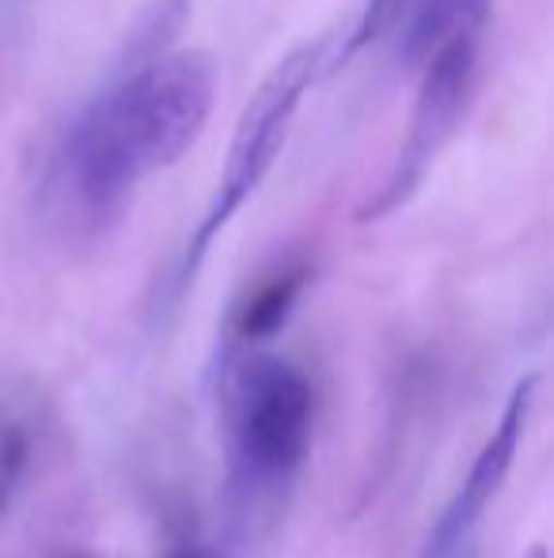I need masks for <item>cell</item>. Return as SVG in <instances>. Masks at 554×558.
<instances>
[{"mask_svg":"<svg viewBox=\"0 0 554 558\" xmlns=\"http://www.w3.org/2000/svg\"><path fill=\"white\" fill-rule=\"evenodd\" d=\"M38 422L27 407H0V517L12 509L35 460Z\"/></svg>","mask_w":554,"mask_h":558,"instance_id":"ba28073f","label":"cell"},{"mask_svg":"<svg viewBox=\"0 0 554 558\" xmlns=\"http://www.w3.org/2000/svg\"><path fill=\"white\" fill-rule=\"evenodd\" d=\"M490 0H369L349 38V53L392 43L407 65H421L429 53L456 38L487 31Z\"/></svg>","mask_w":554,"mask_h":558,"instance_id":"8992f818","label":"cell"},{"mask_svg":"<svg viewBox=\"0 0 554 558\" xmlns=\"http://www.w3.org/2000/svg\"><path fill=\"white\" fill-rule=\"evenodd\" d=\"M304 281H308V270H304V266H288V270H281V274H270L262 286H255L229 324L232 350H247L251 342H262V338L281 331V324L288 319L293 304L300 301Z\"/></svg>","mask_w":554,"mask_h":558,"instance_id":"52a82bcc","label":"cell"},{"mask_svg":"<svg viewBox=\"0 0 554 558\" xmlns=\"http://www.w3.org/2000/svg\"><path fill=\"white\" fill-rule=\"evenodd\" d=\"M327 43H308L296 46L293 53L278 61L270 69L267 81L255 88V96L247 99V107L239 111V122L232 130L229 153H224V168L217 179V194L209 202L206 217H201L198 232L190 240L183 263V281H190L198 274L206 251L217 243V235L232 225V217L255 198V191L262 186V179L270 175V168L278 163L281 148H285L288 133H293V118L300 111L304 96H308L311 81L319 76L323 65Z\"/></svg>","mask_w":554,"mask_h":558,"instance_id":"3957f363","label":"cell"},{"mask_svg":"<svg viewBox=\"0 0 554 558\" xmlns=\"http://www.w3.org/2000/svg\"><path fill=\"white\" fill-rule=\"evenodd\" d=\"M535 388H540V376H525V380H517V388L509 391L494 434L482 441L479 456H475L471 468H467V478L459 483L456 498L448 501V509H444L441 521H436L433 536H429V547H426V558H444L448 551H456L467 539V532L482 521V513L494 506V498L502 494L505 478H509V471H513V460H517L520 445H525Z\"/></svg>","mask_w":554,"mask_h":558,"instance_id":"5b68a950","label":"cell"},{"mask_svg":"<svg viewBox=\"0 0 554 558\" xmlns=\"http://www.w3.org/2000/svg\"><path fill=\"white\" fill-rule=\"evenodd\" d=\"M479 58H482V35L456 38L441 46L418 65V99L410 114V130L403 141V153L395 160L392 175L377 191V198L357 214V221H380L407 206L410 194L421 186L426 171L433 168L436 153L456 137L467 107L475 104V84H479Z\"/></svg>","mask_w":554,"mask_h":558,"instance_id":"277c9868","label":"cell"},{"mask_svg":"<svg viewBox=\"0 0 554 558\" xmlns=\"http://www.w3.org/2000/svg\"><path fill=\"white\" fill-rule=\"evenodd\" d=\"M217 99V65L198 50L152 53L99 92L65 133L58 194L88 225L111 221L148 175L178 163Z\"/></svg>","mask_w":554,"mask_h":558,"instance_id":"6da1fadb","label":"cell"},{"mask_svg":"<svg viewBox=\"0 0 554 558\" xmlns=\"http://www.w3.org/2000/svg\"><path fill=\"white\" fill-rule=\"evenodd\" d=\"M160 558H213V551H209V547H201V544H178V547H171V551L160 555Z\"/></svg>","mask_w":554,"mask_h":558,"instance_id":"9c48e42d","label":"cell"},{"mask_svg":"<svg viewBox=\"0 0 554 558\" xmlns=\"http://www.w3.org/2000/svg\"><path fill=\"white\" fill-rule=\"evenodd\" d=\"M221 418L232 475L247 490H274L308 456L316 391L278 353L232 350L221 368Z\"/></svg>","mask_w":554,"mask_h":558,"instance_id":"7a4b0ae2","label":"cell"}]
</instances>
